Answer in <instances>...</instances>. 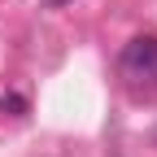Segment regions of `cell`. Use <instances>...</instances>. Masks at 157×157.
Instances as JSON below:
<instances>
[{"mask_svg": "<svg viewBox=\"0 0 157 157\" xmlns=\"http://www.w3.org/2000/svg\"><path fill=\"white\" fill-rule=\"evenodd\" d=\"M118 78L131 92H153L157 87V35L127 39L122 57H118Z\"/></svg>", "mask_w": 157, "mask_h": 157, "instance_id": "obj_1", "label": "cell"}, {"mask_svg": "<svg viewBox=\"0 0 157 157\" xmlns=\"http://www.w3.org/2000/svg\"><path fill=\"white\" fill-rule=\"evenodd\" d=\"M44 5H48V9H61V5H70V0H44Z\"/></svg>", "mask_w": 157, "mask_h": 157, "instance_id": "obj_3", "label": "cell"}, {"mask_svg": "<svg viewBox=\"0 0 157 157\" xmlns=\"http://www.w3.org/2000/svg\"><path fill=\"white\" fill-rule=\"evenodd\" d=\"M0 113L22 118V113H26V96H22V92H5V96H0Z\"/></svg>", "mask_w": 157, "mask_h": 157, "instance_id": "obj_2", "label": "cell"}]
</instances>
